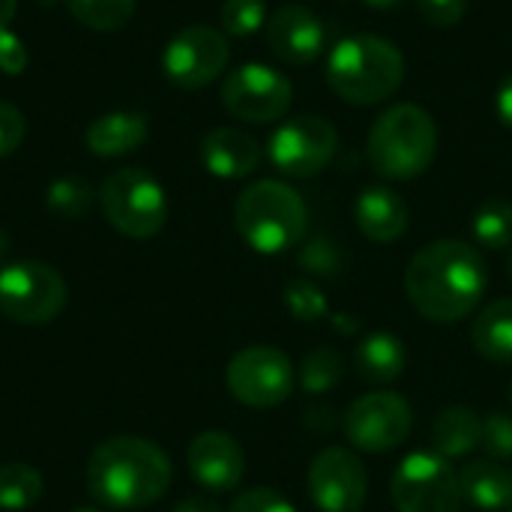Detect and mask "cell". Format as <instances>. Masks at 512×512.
<instances>
[{"instance_id":"obj_18","label":"cell","mask_w":512,"mask_h":512,"mask_svg":"<svg viewBox=\"0 0 512 512\" xmlns=\"http://www.w3.org/2000/svg\"><path fill=\"white\" fill-rule=\"evenodd\" d=\"M354 219L357 228L366 240L372 243H396L411 222V210L405 204V198L390 189V186H366L357 195L354 204Z\"/></svg>"},{"instance_id":"obj_10","label":"cell","mask_w":512,"mask_h":512,"mask_svg":"<svg viewBox=\"0 0 512 512\" xmlns=\"http://www.w3.org/2000/svg\"><path fill=\"white\" fill-rule=\"evenodd\" d=\"M339 147V135L330 120L318 114H297L282 120L267 138V156L273 168L294 180H309L321 174Z\"/></svg>"},{"instance_id":"obj_8","label":"cell","mask_w":512,"mask_h":512,"mask_svg":"<svg viewBox=\"0 0 512 512\" xmlns=\"http://www.w3.org/2000/svg\"><path fill=\"white\" fill-rule=\"evenodd\" d=\"M66 297L63 276L42 261H15L0 270V315L15 324L39 327L54 321Z\"/></svg>"},{"instance_id":"obj_21","label":"cell","mask_w":512,"mask_h":512,"mask_svg":"<svg viewBox=\"0 0 512 512\" xmlns=\"http://www.w3.org/2000/svg\"><path fill=\"white\" fill-rule=\"evenodd\" d=\"M483 441V417L465 405L444 408L432 423V450L447 462L471 456Z\"/></svg>"},{"instance_id":"obj_27","label":"cell","mask_w":512,"mask_h":512,"mask_svg":"<svg viewBox=\"0 0 512 512\" xmlns=\"http://www.w3.org/2000/svg\"><path fill=\"white\" fill-rule=\"evenodd\" d=\"M45 204L60 219H81L93 204V186L78 174L57 177L45 192Z\"/></svg>"},{"instance_id":"obj_13","label":"cell","mask_w":512,"mask_h":512,"mask_svg":"<svg viewBox=\"0 0 512 512\" xmlns=\"http://www.w3.org/2000/svg\"><path fill=\"white\" fill-rule=\"evenodd\" d=\"M228 57V42L216 27L192 24L171 36L162 51V69L171 84L183 90H201L225 72Z\"/></svg>"},{"instance_id":"obj_5","label":"cell","mask_w":512,"mask_h":512,"mask_svg":"<svg viewBox=\"0 0 512 512\" xmlns=\"http://www.w3.org/2000/svg\"><path fill=\"white\" fill-rule=\"evenodd\" d=\"M237 234L258 255H282L306 237L309 210L297 189L282 180L246 186L234 204Z\"/></svg>"},{"instance_id":"obj_22","label":"cell","mask_w":512,"mask_h":512,"mask_svg":"<svg viewBox=\"0 0 512 512\" xmlns=\"http://www.w3.org/2000/svg\"><path fill=\"white\" fill-rule=\"evenodd\" d=\"M354 366L366 381L390 384V381L402 378V372L408 366V351L399 336L378 330V333H369L360 339V345L354 351Z\"/></svg>"},{"instance_id":"obj_31","label":"cell","mask_w":512,"mask_h":512,"mask_svg":"<svg viewBox=\"0 0 512 512\" xmlns=\"http://www.w3.org/2000/svg\"><path fill=\"white\" fill-rule=\"evenodd\" d=\"M480 447L492 459H512V414L507 411H492L483 417V441Z\"/></svg>"},{"instance_id":"obj_7","label":"cell","mask_w":512,"mask_h":512,"mask_svg":"<svg viewBox=\"0 0 512 512\" xmlns=\"http://www.w3.org/2000/svg\"><path fill=\"white\" fill-rule=\"evenodd\" d=\"M399 512H462L459 471L435 450H417L399 462L390 480Z\"/></svg>"},{"instance_id":"obj_38","label":"cell","mask_w":512,"mask_h":512,"mask_svg":"<svg viewBox=\"0 0 512 512\" xmlns=\"http://www.w3.org/2000/svg\"><path fill=\"white\" fill-rule=\"evenodd\" d=\"M15 9H18V0H0V33L9 30V24L15 18Z\"/></svg>"},{"instance_id":"obj_15","label":"cell","mask_w":512,"mask_h":512,"mask_svg":"<svg viewBox=\"0 0 512 512\" xmlns=\"http://www.w3.org/2000/svg\"><path fill=\"white\" fill-rule=\"evenodd\" d=\"M195 483L207 492H234L246 474V456L234 435L207 429L192 438L186 453Z\"/></svg>"},{"instance_id":"obj_19","label":"cell","mask_w":512,"mask_h":512,"mask_svg":"<svg viewBox=\"0 0 512 512\" xmlns=\"http://www.w3.org/2000/svg\"><path fill=\"white\" fill-rule=\"evenodd\" d=\"M150 135V126H147V117L138 114V111H111V114H102L96 117L87 132H84V141H87V150L93 156H102V159H114V156H126L132 150H138Z\"/></svg>"},{"instance_id":"obj_34","label":"cell","mask_w":512,"mask_h":512,"mask_svg":"<svg viewBox=\"0 0 512 512\" xmlns=\"http://www.w3.org/2000/svg\"><path fill=\"white\" fill-rule=\"evenodd\" d=\"M24 117L15 105L0 102V159L15 153L24 141Z\"/></svg>"},{"instance_id":"obj_6","label":"cell","mask_w":512,"mask_h":512,"mask_svg":"<svg viewBox=\"0 0 512 512\" xmlns=\"http://www.w3.org/2000/svg\"><path fill=\"white\" fill-rule=\"evenodd\" d=\"M99 204L111 228L132 240H150L168 222V195L162 183L141 168L108 174L99 189Z\"/></svg>"},{"instance_id":"obj_39","label":"cell","mask_w":512,"mask_h":512,"mask_svg":"<svg viewBox=\"0 0 512 512\" xmlns=\"http://www.w3.org/2000/svg\"><path fill=\"white\" fill-rule=\"evenodd\" d=\"M366 6H372V9H393V6H399V3H405V0H363Z\"/></svg>"},{"instance_id":"obj_43","label":"cell","mask_w":512,"mask_h":512,"mask_svg":"<svg viewBox=\"0 0 512 512\" xmlns=\"http://www.w3.org/2000/svg\"><path fill=\"white\" fill-rule=\"evenodd\" d=\"M510 405H512V381H510Z\"/></svg>"},{"instance_id":"obj_4","label":"cell","mask_w":512,"mask_h":512,"mask_svg":"<svg viewBox=\"0 0 512 512\" xmlns=\"http://www.w3.org/2000/svg\"><path fill=\"white\" fill-rule=\"evenodd\" d=\"M369 165L387 180H414L429 171L438 153V123L414 102H402L375 117L366 141Z\"/></svg>"},{"instance_id":"obj_35","label":"cell","mask_w":512,"mask_h":512,"mask_svg":"<svg viewBox=\"0 0 512 512\" xmlns=\"http://www.w3.org/2000/svg\"><path fill=\"white\" fill-rule=\"evenodd\" d=\"M27 69V48L24 39L12 30L0 33V72L6 75H21Z\"/></svg>"},{"instance_id":"obj_33","label":"cell","mask_w":512,"mask_h":512,"mask_svg":"<svg viewBox=\"0 0 512 512\" xmlns=\"http://www.w3.org/2000/svg\"><path fill=\"white\" fill-rule=\"evenodd\" d=\"M417 12L435 27H453L465 18L468 0H417Z\"/></svg>"},{"instance_id":"obj_23","label":"cell","mask_w":512,"mask_h":512,"mask_svg":"<svg viewBox=\"0 0 512 512\" xmlns=\"http://www.w3.org/2000/svg\"><path fill=\"white\" fill-rule=\"evenodd\" d=\"M471 342L477 348L480 357H486L489 363H512V297L489 303L474 327H471Z\"/></svg>"},{"instance_id":"obj_14","label":"cell","mask_w":512,"mask_h":512,"mask_svg":"<svg viewBox=\"0 0 512 512\" xmlns=\"http://www.w3.org/2000/svg\"><path fill=\"white\" fill-rule=\"evenodd\" d=\"M309 495L321 512H360L369 498V474L345 447L321 450L309 465Z\"/></svg>"},{"instance_id":"obj_32","label":"cell","mask_w":512,"mask_h":512,"mask_svg":"<svg viewBox=\"0 0 512 512\" xmlns=\"http://www.w3.org/2000/svg\"><path fill=\"white\" fill-rule=\"evenodd\" d=\"M228 512H297L294 504L276 492V489H267V486H255V489H246L234 498L231 510Z\"/></svg>"},{"instance_id":"obj_9","label":"cell","mask_w":512,"mask_h":512,"mask_svg":"<svg viewBox=\"0 0 512 512\" xmlns=\"http://www.w3.org/2000/svg\"><path fill=\"white\" fill-rule=\"evenodd\" d=\"M228 393L246 408H276L291 399L297 372L285 351L273 345H249L237 351L225 369Z\"/></svg>"},{"instance_id":"obj_42","label":"cell","mask_w":512,"mask_h":512,"mask_svg":"<svg viewBox=\"0 0 512 512\" xmlns=\"http://www.w3.org/2000/svg\"><path fill=\"white\" fill-rule=\"evenodd\" d=\"M507 273H510V279H512V252H510V261H507Z\"/></svg>"},{"instance_id":"obj_12","label":"cell","mask_w":512,"mask_h":512,"mask_svg":"<svg viewBox=\"0 0 512 512\" xmlns=\"http://www.w3.org/2000/svg\"><path fill=\"white\" fill-rule=\"evenodd\" d=\"M414 411L399 393H366L345 414V438L360 453H390L411 435Z\"/></svg>"},{"instance_id":"obj_40","label":"cell","mask_w":512,"mask_h":512,"mask_svg":"<svg viewBox=\"0 0 512 512\" xmlns=\"http://www.w3.org/2000/svg\"><path fill=\"white\" fill-rule=\"evenodd\" d=\"M6 252H9V234H6V231H0V258H3Z\"/></svg>"},{"instance_id":"obj_41","label":"cell","mask_w":512,"mask_h":512,"mask_svg":"<svg viewBox=\"0 0 512 512\" xmlns=\"http://www.w3.org/2000/svg\"><path fill=\"white\" fill-rule=\"evenodd\" d=\"M72 512H102V510H96V507H78V510H72Z\"/></svg>"},{"instance_id":"obj_37","label":"cell","mask_w":512,"mask_h":512,"mask_svg":"<svg viewBox=\"0 0 512 512\" xmlns=\"http://www.w3.org/2000/svg\"><path fill=\"white\" fill-rule=\"evenodd\" d=\"M171 512H225L216 501H207V498H186L180 501Z\"/></svg>"},{"instance_id":"obj_2","label":"cell","mask_w":512,"mask_h":512,"mask_svg":"<svg viewBox=\"0 0 512 512\" xmlns=\"http://www.w3.org/2000/svg\"><path fill=\"white\" fill-rule=\"evenodd\" d=\"M171 486V459L138 435L102 441L87 465V489L108 510H144Z\"/></svg>"},{"instance_id":"obj_17","label":"cell","mask_w":512,"mask_h":512,"mask_svg":"<svg viewBox=\"0 0 512 512\" xmlns=\"http://www.w3.org/2000/svg\"><path fill=\"white\" fill-rule=\"evenodd\" d=\"M201 165L219 180H243L261 165V147L249 132L219 126L201 141Z\"/></svg>"},{"instance_id":"obj_29","label":"cell","mask_w":512,"mask_h":512,"mask_svg":"<svg viewBox=\"0 0 512 512\" xmlns=\"http://www.w3.org/2000/svg\"><path fill=\"white\" fill-rule=\"evenodd\" d=\"M285 306L303 324H315V321H321L327 315V297L309 279H291L285 285Z\"/></svg>"},{"instance_id":"obj_20","label":"cell","mask_w":512,"mask_h":512,"mask_svg":"<svg viewBox=\"0 0 512 512\" xmlns=\"http://www.w3.org/2000/svg\"><path fill=\"white\" fill-rule=\"evenodd\" d=\"M459 486H462V498L477 510H512V471L498 462H489V459L468 462L459 471Z\"/></svg>"},{"instance_id":"obj_26","label":"cell","mask_w":512,"mask_h":512,"mask_svg":"<svg viewBox=\"0 0 512 512\" xmlns=\"http://www.w3.org/2000/svg\"><path fill=\"white\" fill-rule=\"evenodd\" d=\"M69 15L90 30H120L135 15V0H66Z\"/></svg>"},{"instance_id":"obj_11","label":"cell","mask_w":512,"mask_h":512,"mask_svg":"<svg viewBox=\"0 0 512 512\" xmlns=\"http://www.w3.org/2000/svg\"><path fill=\"white\" fill-rule=\"evenodd\" d=\"M291 99V81L267 63H243L222 84V105L243 123H279Z\"/></svg>"},{"instance_id":"obj_25","label":"cell","mask_w":512,"mask_h":512,"mask_svg":"<svg viewBox=\"0 0 512 512\" xmlns=\"http://www.w3.org/2000/svg\"><path fill=\"white\" fill-rule=\"evenodd\" d=\"M471 234L483 249H510L512 246V201L492 198L477 207L471 219Z\"/></svg>"},{"instance_id":"obj_16","label":"cell","mask_w":512,"mask_h":512,"mask_svg":"<svg viewBox=\"0 0 512 512\" xmlns=\"http://www.w3.org/2000/svg\"><path fill=\"white\" fill-rule=\"evenodd\" d=\"M267 45L279 60L291 66H309L321 57L327 45V30L312 9L288 3L276 9L273 18H267Z\"/></svg>"},{"instance_id":"obj_3","label":"cell","mask_w":512,"mask_h":512,"mask_svg":"<svg viewBox=\"0 0 512 512\" xmlns=\"http://www.w3.org/2000/svg\"><path fill=\"white\" fill-rule=\"evenodd\" d=\"M405 81V57L396 42L357 33L333 45L327 57V84L351 105L387 102Z\"/></svg>"},{"instance_id":"obj_28","label":"cell","mask_w":512,"mask_h":512,"mask_svg":"<svg viewBox=\"0 0 512 512\" xmlns=\"http://www.w3.org/2000/svg\"><path fill=\"white\" fill-rule=\"evenodd\" d=\"M345 375V360L336 348H315L300 366V387L309 396L330 393Z\"/></svg>"},{"instance_id":"obj_1","label":"cell","mask_w":512,"mask_h":512,"mask_svg":"<svg viewBox=\"0 0 512 512\" xmlns=\"http://www.w3.org/2000/svg\"><path fill=\"white\" fill-rule=\"evenodd\" d=\"M489 291V267L465 240H435L423 246L405 270V294L411 306L435 321L456 324L468 318Z\"/></svg>"},{"instance_id":"obj_36","label":"cell","mask_w":512,"mask_h":512,"mask_svg":"<svg viewBox=\"0 0 512 512\" xmlns=\"http://www.w3.org/2000/svg\"><path fill=\"white\" fill-rule=\"evenodd\" d=\"M495 111L501 117V123L512 129V75L498 87V96H495Z\"/></svg>"},{"instance_id":"obj_24","label":"cell","mask_w":512,"mask_h":512,"mask_svg":"<svg viewBox=\"0 0 512 512\" xmlns=\"http://www.w3.org/2000/svg\"><path fill=\"white\" fill-rule=\"evenodd\" d=\"M42 474L33 465L9 462L0 468V510L24 512L42 498Z\"/></svg>"},{"instance_id":"obj_30","label":"cell","mask_w":512,"mask_h":512,"mask_svg":"<svg viewBox=\"0 0 512 512\" xmlns=\"http://www.w3.org/2000/svg\"><path fill=\"white\" fill-rule=\"evenodd\" d=\"M219 21L231 36H252L267 24L264 0H225L219 9Z\"/></svg>"}]
</instances>
